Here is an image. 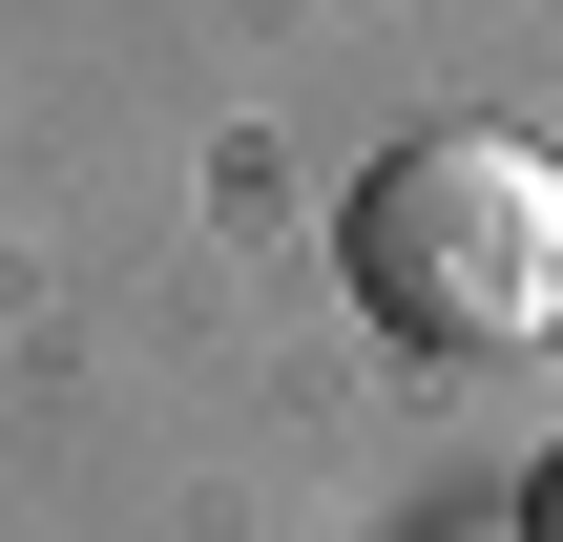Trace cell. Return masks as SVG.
Masks as SVG:
<instances>
[{
	"instance_id": "cell-1",
	"label": "cell",
	"mask_w": 563,
	"mask_h": 542,
	"mask_svg": "<svg viewBox=\"0 0 563 542\" xmlns=\"http://www.w3.org/2000/svg\"><path fill=\"white\" fill-rule=\"evenodd\" d=\"M334 272L397 355H522L563 334V167L522 125H418L334 188Z\"/></svg>"
},
{
	"instance_id": "cell-2",
	"label": "cell",
	"mask_w": 563,
	"mask_h": 542,
	"mask_svg": "<svg viewBox=\"0 0 563 542\" xmlns=\"http://www.w3.org/2000/svg\"><path fill=\"white\" fill-rule=\"evenodd\" d=\"M522 542H563V460H543V480H522Z\"/></svg>"
}]
</instances>
